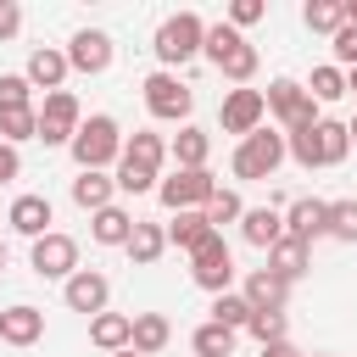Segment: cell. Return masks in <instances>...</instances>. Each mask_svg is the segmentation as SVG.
Wrapping results in <instances>:
<instances>
[{"label":"cell","mask_w":357,"mask_h":357,"mask_svg":"<svg viewBox=\"0 0 357 357\" xmlns=\"http://www.w3.org/2000/svg\"><path fill=\"white\" fill-rule=\"evenodd\" d=\"M346 151H351V139H346V123H335V117H318L312 128L284 134V156L301 162L307 173H312V167H340Z\"/></svg>","instance_id":"obj_2"},{"label":"cell","mask_w":357,"mask_h":357,"mask_svg":"<svg viewBox=\"0 0 357 357\" xmlns=\"http://www.w3.org/2000/svg\"><path fill=\"white\" fill-rule=\"evenodd\" d=\"M167 234V245H178V251H195L206 234H218L212 223H206V212H173V223L162 229Z\"/></svg>","instance_id":"obj_28"},{"label":"cell","mask_w":357,"mask_h":357,"mask_svg":"<svg viewBox=\"0 0 357 357\" xmlns=\"http://www.w3.org/2000/svg\"><path fill=\"white\" fill-rule=\"evenodd\" d=\"M262 357H301V351H296L290 340H268V346H262Z\"/></svg>","instance_id":"obj_44"},{"label":"cell","mask_w":357,"mask_h":357,"mask_svg":"<svg viewBox=\"0 0 357 357\" xmlns=\"http://www.w3.org/2000/svg\"><path fill=\"white\" fill-rule=\"evenodd\" d=\"M112 56H117V45H112L106 28H78V33L67 39V67H73V73L100 78V73L112 67Z\"/></svg>","instance_id":"obj_12"},{"label":"cell","mask_w":357,"mask_h":357,"mask_svg":"<svg viewBox=\"0 0 357 357\" xmlns=\"http://www.w3.org/2000/svg\"><path fill=\"white\" fill-rule=\"evenodd\" d=\"M346 139H351V145H357V117H351V123H346Z\"/></svg>","instance_id":"obj_47"},{"label":"cell","mask_w":357,"mask_h":357,"mask_svg":"<svg viewBox=\"0 0 357 357\" xmlns=\"http://www.w3.org/2000/svg\"><path fill=\"white\" fill-rule=\"evenodd\" d=\"M190 279H195L201 290H212V296H223V290L234 284V251H229L223 234H206V240L190 251Z\"/></svg>","instance_id":"obj_10"},{"label":"cell","mask_w":357,"mask_h":357,"mask_svg":"<svg viewBox=\"0 0 357 357\" xmlns=\"http://www.w3.org/2000/svg\"><path fill=\"white\" fill-rule=\"evenodd\" d=\"M240 296L251 301V312H284V301H290V284H284L279 273H268V268H251Z\"/></svg>","instance_id":"obj_20"},{"label":"cell","mask_w":357,"mask_h":357,"mask_svg":"<svg viewBox=\"0 0 357 357\" xmlns=\"http://www.w3.org/2000/svg\"><path fill=\"white\" fill-rule=\"evenodd\" d=\"M123 251L134 257V268H156V262H162V251H167L162 223H139V218H134V234H128V245H123Z\"/></svg>","instance_id":"obj_24"},{"label":"cell","mask_w":357,"mask_h":357,"mask_svg":"<svg viewBox=\"0 0 357 357\" xmlns=\"http://www.w3.org/2000/svg\"><path fill=\"white\" fill-rule=\"evenodd\" d=\"M284 234L301 240V245L324 240V234H329V201H318V195H296V201L284 206Z\"/></svg>","instance_id":"obj_15"},{"label":"cell","mask_w":357,"mask_h":357,"mask_svg":"<svg viewBox=\"0 0 357 357\" xmlns=\"http://www.w3.org/2000/svg\"><path fill=\"white\" fill-rule=\"evenodd\" d=\"M346 95H357V67H351V73H346Z\"/></svg>","instance_id":"obj_46"},{"label":"cell","mask_w":357,"mask_h":357,"mask_svg":"<svg viewBox=\"0 0 357 357\" xmlns=\"http://www.w3.org/2000/svg\"><path fill=\"white\" fill-rule=\"evenodd\" d=\"M6 223H11V234L39 240V234H50L56 212H50V201H45V195H17V201H11V212H6Z\"/></svg>","instance_id":"obj_17"},{"label":"cell","mask_w":357,"mask_h":357,"mask_svg":"<svg viewBox=\"0 0 357 357\" xmlns=\"http://www.w3.org/2000/svg\"><path fill=\"white\" fill-rule=\"evenodd\" d=\"M33 112H39V134H33V139H45L50 151H56V145H73V134H78V123H84V106H78L73 89L45 95Z\"/></svg>","instance_id":"obj_9"},{"label":"cell","mask_w":357,"mask_h":357,"mask_svg":"<svg viewBox=\"0 0 357 357\" xmlns=\"http://www.w3.org/2000/svg\"><path fill=\"white\" fill-rule=\"evenodd\" d=\"M201 39H206V22H201L195 11H173V17H162V28H156L151 50H156L162 73H178L184 61H195V56H201Z\"/></svg>","instance_id":"obj_4"},{"label":"cell","mask_w":357,"mask_h":357,"mask_svg":"<svg viewBox=\"0 0 357 357\" xmlns=\"http://www.w3.org/2000/svg\"><path fill=\"white\" fill-rule=\"evenodd\" d=\"M17 33H22V6L17 0H0V45L17 39Z\"/></svg>","instance_id":"obj_42"},{"label":"cell","mask_w":357,"mask_h":357,"mask_svg":"<svg viewBox=\"0 0 357 357\" xmlns=\"http://www.w3.org/2000/svg\"><path fill=\"white\" fill-rule=\"evenodd\" d=\"M123 156L139 162V167H151V173H162V162H167V139L151 134V128H134V134L123 139Z\"/></svg>","instance_id":"obj_27"},{"label":"cell","mask_w":357,"mask_h":357,"mask_svg":"<svg viewBox=\"0 0 357 357\" xmlns=\"http://www.w3.org/2000/svg\"><path fill=\"white\" fill-rule=\"evenodd\" d=\"M39 134V112L33 106H0V145H22Z\"/></svg>","instance_id":"obj_30"},{"label":"cell","mask_w":357,"mask_h":357,"mask_svg":"<svg viewBox=\"0 0 357 357\" xmlns=\"http://www.w3.org/2000/svg\"><path fill=\"white\" fill-rule=\"evenodd\" d=\"M262 117H268V106H262V89H229L223 95V106H218V123H223V134H257L262 128Z\"/></svg>","instance_id":"obj_14"},{"label":"cell","mask_w":357,"mask_h":357,"mask_svg":"<svg viewBox=\"0 0 357 357\" xmlns=\"http://www.w3.org/2000/svg\"><path fill=\"white\" fill-rule=\"evenodd\" d=\"M61 301H67L73 312H84V318H100L106 301H112V279H106L100 268H78V273L61 284Z\"/></svg>","instance_id":"obj_13"},{"label":"cell","mask_w":357,"mask_h":357,"mask_svg":"<svg viewBox=\"0 0 357 357\" xmlns=\"http://www.w3.org/2000/svg\"><path fill=\"white\" fill-rule=\"evenodd\" d=\"M201 56L234 84V89H245L251 78H257V45L240 33V28H229V22H206V39H201Z\"/></svg>","instance_id":"obj_1"},{"label":"cell","mask_w":357,"mask_h":357,"mask_svg":"<svg viewBox=\"0 0 357 357\" xmlns=\"http://www.w3.org/2000/svg\"><path fill=\"white\" fill-rule=\"evenodd\" d=\"M201 212H206V223H212V229L223 234V223H240V212H245V201H240L234 190H218V195H212V201H206Z\"/></svg>","instance_id":"obj_36"},{"label":"cell","mask_w":357,"mask_h":357,"mask_svg":"<svg viewBox=\"0 0 357 357\" xmlns=\"http://www.w3.org/2000/svg\"><path fill=\"white\" fill-rule=\"evenodd\" d=\"M234 340H240V335H234V329H223V324H212V318L190 335L195 357H234Z\"/></svg>","instance_id":"obj_31"},{"label":"cell","mask_w":357,"mask_h":357,"mask_svg":"<svg viewBox=\"0 0 357 357\" xmlns=\"http://www.w3.org/2000/svg\"><path fill=\"white\" fill-rule=\"evenodd\" d=\"M307 268H312V245H301V240H290V234L268 245V273H279L284 284H296Z\"/></svg>","instance_id":"obj_22"},{"label":"cell","mask_w":357,"mask_h":357,"mask_svg":"<svg viewBox=\"0 0 357 357\" xmlns=\"http://www.w3.org/2000/svg\"><path fill=\"white\" fill-rule=\"evenodd\" d=\"M262 17H268V0H234L223 22H229V28H251V22H262Z\"/></svg>","instance_id":"obj_41"},{"label":"cell","mask_w":357,"mask_h":357,"mask_svg":"<svg viewBox=\"0 0 357 357\" xmlns=\"http://www.w3.org/2000/svg\"><path fill=\"white\" fill-rule=\"evenodd\" d=\"M301 22H307L312 33H335V28L346 22V11H340V0H307V6H301Z\"/></svg>","instance_id":"obj_35"},{"label":"cell","mask_w":357,"mask_h":357,"mask_svg":"<svg viewBox=\"0 0 357 357\" xmlns=\"http://www.w3.org/2000/svg\"><path fill=\"white\" fill-rule=\"evenodd\" d=\"M22 173V156H17V145H0V184H11Z\"/></svg>","instance_id":"obj_43"},{"label":"cell","mask_w":357,"mask_h":357,"mask_svg":"<svg viewBox=\"0 0 357 357\" xmlns=\"http://www.w3.org/2000/svg\"><path fill=\"white\" fill-rule=\"evenodd\" d=\"M212 324H223V329H245L251 324V301L240 296V290H223V296H212Z\"/></svg>","instance_id":"obj_34"},{"label":"cell","mask_w":357,"mask_h":357,"mask_svg":"<svg viewBox=\"0 0 357 357\" xmlns=\"http://www.w3.org/2000/svg\"><path fill=\"white\" fill-rule=\"evenodd\" d=\"M139 95H145V112L156 117V123H190V112H195V95H190V84L178 78V73H151L145 84H139Z\"/></svg>","instance_id":"obj_6"},{"label":"cell","mask_w":357,"mask_h":357,"mask_svg":"<svg viewBox=\"0 0 357 357\" xmlns=\"http://www.w3.org/2000/svg\"><path fill=\"white\" fill-rule=\"evenodd\" d=\"M229 167H234V178H245V184H257V178H273V173L284 167V134H273V128H257V134H245V139L234 145Z\"/></svg>","instance_id":"obj_5"},{"label":"cell","mask_w":357,"mask_h":357,"mask_svg":"<svg viewBox=\"0 0 357 357\" xmlns=\"http://www.w3.org/2000/svg\"><path fill=\"white\" fill-rule=\"evenodd\" d=\"M67 50H56V45H39V50H28V67H22V78L33 84V89H45V95H56L61 84H67Z\"/></svg>","instance_id":"obj_16"},{"label":"cell","mask_w":357,"mask_h":357,"mask_svg":"<svg viewBox=\"0 0 357 357\" xmlns=\"http://www.w3.org/2000/svg\"><path fill=\"white\" fill-rule=\"evenodd\" d=\"M0 340H6V346H39V340H45V312L28 307V301L6 307V312H0Z\"/></svg>","instance_id":"obj_18"},{"label":"cell","mask_w":357,"mask_h":357,"mask_svg":"<svg viewBox=\"0 0 357 357\" xmlns=\"http://www.w3.org/2000/svg\"><path fill=\"white\" fill-rule=\"evenodd\" d=\"M112 357H139V351H112Z\"/></svg>","instance_id":"obj_49"},{"label":"cell","mask_w":357,"mask_h":357,"mask_svg":"<svg viewBox=\"0 0 357 357\" xmlns=\"http://www.w3.org/2000/svg\"><path fill=\"white\" fill-rule=\"evenodd\" d=\"M112 195H117L112 173H78V178H73V201H78L84 212H100V206H112Z\"/></svg>","instance_id":"obj_29"},{"label":"cell","mask_w":357,"mask_h":357,"mask_svg":"<svg viewBox=\"0 0 357 357\" xmlns=\"http://www.w3.org/2000/svg\"><path fill=\"white\" fill-rule=\"evenodd\" d=\"M262 106L279 117V128H284V134H301V128H312V123L324 117V112H318V100H312L296 78H273V84L262 89Z\"/></svg>","instance_id":"obj_7"},{"label":"cell","mask_w":357,"mask_h":357,"mask_svg":"<svg viewBox=\"0 0 357 357\" xmlns=\"http://www.w3.org/2000/svg\"><path fill=\"white\" fill-rule=\"evenodd\" d=\"M0 106H33V84L22 73H0Z\"/></svg>","instance_id":"obj_40"},{"label":"cell","mask_w":357,"mask_h":357,"mask_svg":"<svg viewBox=\"0 0 357 357\" xmlns=\"http://www.w3.org/2000/svg\"><path fill=\"white\" fill-rule=\"evenodd\" d=\"M67 151H73L78 173H106V167L123 156V128H117V117H112V112H95V117H84Z\"/></svg>","instance_id":"obj_3"},{"label":"cell","mask_w":357,"mask_h":357,"mask_svg":"<svg viewBox=\"0 0 357 357\" xmlns=\"http://www.w3.org/2000/svg\"><path fill=\"white\" fill-rule=\"evenodd\" d=\"M329 50H335V67L351 73V67H357V22H340V28L329 33Z\"/></svg>","instance_id":"obj_38"},{"label":"cell","mask_w":357,"mask_h":357,"mask_svg":"<svg viewBox=\"0 0 357 357\" xmlns=\"http://www.w3.org/2000/svg\"><path fill=\"white\" fill-rule=\"evenodd\" d=\"M340 11H346V22H357V0H340Z\"/></svg>","instance_id":"obj_45"},{"label":"cell","mask_w":357,"mask_h":357,"mask_svg":"<svg viewBox=\"0 0 357 357\" xmlns=\"http://www.w3.org/2000/svg\"><path fill=\"white\" fill-rule=\"evenodd\" d=\"M28 262H33V273L39 279H73L78 273V240L73 234H61V229H50V234H39L33 240V251H28Z\"/></svg>","instance_id":"obj_11"},{"label":"cell","mask_w":357,"mask_h":357,"mask_svg":"<svg viewBox=\"0 0 357 357\" xmlns=\"http://www.w3.org/2000/svg\"><path fill=\"white\" fill-rule=\"evenodd\" d=\"M112 184H117L123 195H151V190L162 184V173H151V167H139V162L117 156V173H112Z\"/></svg>","instance_id":"obj_33"},{"label":"cell","mask_w":357,"mask_h":357,"mask_svg":"<svg viewBox=\"0 0 357 357\" xmlns=\"http://www.w3.org/2000/svg\"><path fill=\"white\" fill-rule=\"evenodd\" d=\"M329 240L357 245V201H329Z\"/></svg>","instance_id":"obj_37"},{"label":"cell","mask_w":357,"mask_h":357,"mask_svg":"<svg viewBox=\"0 0 357 357\" xmlns=\"http://www.w3.org/2000/svg\"><path fill=\"white\" fill-rule=\"evenodd\" d=\"M167 340H173V324H167L162 312H134V340H128V351H139V357H156Z\"/></svg>","instance_id":"obj_26"},{"label":"cell","mask_w":357,"mask_h":357,"mask_svg":"<svg viewBox=\"0 0 357 357\" xmlns=\"http://www.w3.org/2000/svg\"><path fill=\"white\" fill-rule=\"evenodd\" d=\"M240 240L257 245V251H268L273 240H284V212L279 206H245L240 212Z\"/></svg>","instance_id":"obj_19"},{"label":"cell","mask_w":357,"mask_h":357,"mask_svg":"<svg viewBox=\"0 0 357 357\" xmlns=\"http://www.w3.org/2000/svg\"><path fill=\"white\" fill-rule=\"evenodd\" d=\"M0 268H6V240H0Z\"/></svg>","instance_id":"obj_48"},{"label":"cell","mask_w":357,"mask_h":357,"mask_svg":"<svg viewBox=\"0 0 357 357\" xmlns=\"http://www.w3.org/2000/svg\"><path fill=\"white\" fill-rule=\"evenodd\" d=\"M167 156H173L178 167H206V156H212V134H206V128H195V123H184V128L173 134Z\"/></svg>","instance_id":"obj_23"},{"label":"cell","mask_w":357,"mask_h":357,"mask_svg":"<svg viewBox=\"0 0 357 357\" xmlns=\"http://www.w3.org/2000/svg\"><path fill=\"white\" fill-rule=\"evenodd\" d=\"M312 357H329V351H312Z\"/></svg>","instance_id":"obj_50"},{"label":"cell","mask_w":357,"mask_h":357,"mask_svg":"<svg viewBox=\"0 0 357 357\" xmlns=\"http://www.w3.org/2000/svg\"><path fill=\"white\" fill-rule=\"evenodd\" d=\"M245 335H251L257 346H268V340H284V312H251Z\"/></svg>","instance_id":"obj_39"},{"label":"cell","mask_w":357,"mask_h":357,"mask_svg":"<svg viewBox=\"0 0 357 357\" xmlns=\"http://www.w3.org/2000/svg\"><path fill=\"white\" fill-rule=\"evenodd\" d=\"M128 234H134V212L128 206H100V212H89V240L95 245H128Z\"/></svg>","instance_id":"obj_21"},{"label":"cell","mask_w":357,"mask_h":357,"mask_svg":"<svg viewBox=\"0 0 357 357\" xmlns=\"http://www.w3.org/2000/svg\"><path fill=\"white\" fill-rule=\"evenodd\" d=\"M89 340H95L100 351H128L134 318H128V312H100V318H89Z\"/></svg>","instance_id":"obj_25"},{"label":"cell","mask_w":357,"mask_h":357,"mask_svg":"<svg viewBox=\"0 0 357 357\" xmlns=\"http://www.w3.org/2000/svg\"><path fill=\"white\" fill-rule=\"evenodd\" d=\"M301 89H307L318 106H329V100H340V95H346V73H340L335 61H324V67H312V78H307Z\"/></svg>","instance_id":"obj_32"},{"label":"cell","mask_w":357,"mask_h":357,"mask_svg":"<svg viewBox=\"0 0 357 357\" xmlns=\"http://www.w3.org/2000/svg\"><path fill=\"white\" fill-rule=\"evenodd\" d=\"M212 195H218L212 167H173V173L156 184V201H162L167 212H201Z\"/></svg>","instance_id":"obj_8"}]
</instances>
